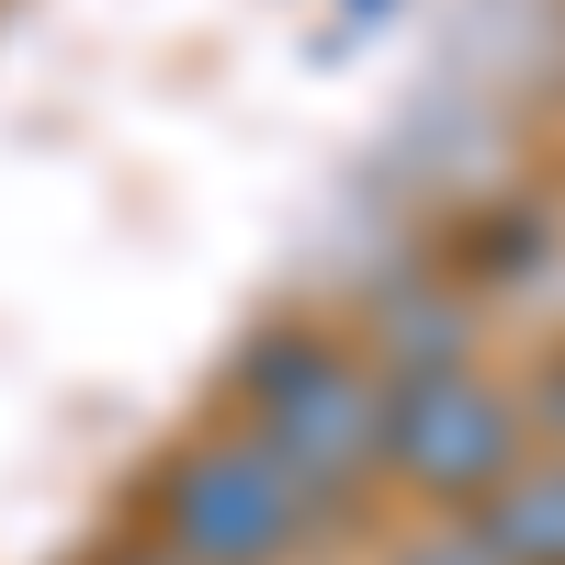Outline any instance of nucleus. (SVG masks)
Masks as SVG:
<instances>
[{"instance_id":"obj_1","label":"nucleus","mask_w":565,"mask_h":565,"mask_svg":"<svg viewBox=\"0 0 565 565\" xmlns=\"http://www.w3.org/2000/svg\"><path fill=\"white\" fill-rule=\"evenodd\" d=\"M238 430H249L317 509H340V498L373 476V441H385V385L362 373L351 340L282 328V340H260V362L238 373Z\"/></svg>"},{"instance_id":"obj_2","label":"nucleus","mask_w":565,"mask_h":565,"mask_svg":"<svg viewBox=\"0 0 565 565\" xmlns=\"http://www.w3.org/2000/svg\"><path fill=\"white\" fill-rule=\"evenodd\" d=\"M148 543L170 565H295L317 543V498L249 430H204L170 452V476L148 498Z\"/></svg>"},{"instance_id":"obj_3","label":"nucleus","mask_w":565,"mask_h":565,"mask_svg":"<svg viewBox=\"0 0 565 565\" xmlns=\"http://www.w3.org/2000/svg\"><path fill=\"white\" fill-rule=\"evenodd\" d=\"M532 463V407L487 385L476 362L463 373H418V385H385V441H373V476H407L418 498L441 509H476Z\"/></svg>"},{"instance_id":"obj_4","label":"nucleus","mask_w":565,"mask_h":565,"mask_svg":"<svg viewBox=\"0 0 565 565\" xmlns=\"http://www.w3.org/2000/svg\"><path fill=\"white\" fill-rule=\"evenodd\" d=\"M476 362V282H430L407 271L385 306H373V340H362V373L373 385H418V373H463Z\"/></svg>"},{"instance_id":"obj_5","label":"nucleus","mask_w":565,"mask_h":565,"mask_svg":"<svg viewBox=\"0 0 565 565\" xmlns=\"http://www.w3.org/2000/svg\"><path fill=\"white\" fill-rule=\"evenodd\" d=\"M463 532H476L498 565H565V452H532Z\"/></svg>"},{"instance_id":"obj_6","label":"nucleus","mask_w":565,"mask_h":565,"mask_svg":"<svg viewBox=\"0 0 565 565\" xmlns=\"http://www.w3.org/2000/svg\"><path fill=\"white\" fill-rule=\"evenodd\" d=\"M385 565H498V554L452 521V532H418V543H407V554H385Z\"/></svg>"},{"instance_id":"obj_7","label":"nucleus","mask_w":565,"mask_h":565,"mask_svg":"<svg viewBox=\"0 0 565 565\" xmlns=\"http://www.w3.org/2000/svg\"><path fill=\"white\" fill-rule=\"evenodd\" d=\"M103 565H170V554H159V543H125V554H103Z\"/></svg>"}]
</instances>
